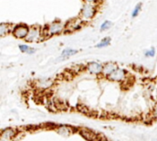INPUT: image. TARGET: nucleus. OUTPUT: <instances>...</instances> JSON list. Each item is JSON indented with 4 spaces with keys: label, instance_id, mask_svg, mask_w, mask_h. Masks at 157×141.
Returning <instances> with one entry per match:
<instances>
[{
    "label": "nucleus",
    "instance_id": "obj_1",
    "mask_svg": "<svg viewBox=\"0 0 157 141\" xmlns=\"http://www.w3.org/2000/svg\"><path fill=\"white\" fill-rule=\"evenodd\" d=\"M29 29L25 25H19L15 27L13 29V35L16 38H25L29 34Z\"/></svg>",
    "mask_w": 157,
    "mask_h": 141
},
{
    "label": "nucleus",
    "instance_id": "obj_2",
    "mask_svg": "<svg viewBox=\"0 0 157 141\" xmlns=\"http://www.w3.org/2000/svg\"><path fill=\"white\" fill-rule=\"evenodd\" d=\"M41 38L40 29L37 27H33L31 29H29V34L25 38V40L29 42H36L39 41Z\"/></svg>",
    "mask_w": 157,
    "mask_h": 141
},
{
    "label": "nucleus",
    "instance_id": "obj_3",
    "mask_svg": "<svg viewBox=\"0 0 157 141\" xmlns=\"http://www.w3.org/2000/svg\"><path fill=\"white\" fill-rule=\"evenodd\" d=\"M95 12V8L91 4H85L81 10V15H82L83 18L86 19H90L93 18Z\"/></svg>",
    "mask_w": 157,
    "mask_h": 141
},
{
    "label": "nucleus",
    "instance_id": "obj_4",
    "mask_svg": "<svg viewBox=\"0 0 157 141\" xmlns=\"http://www.w3.org/2000/svg\"><path fill=\"white\" fill-rule=\"evenodd\" d=\"M125 74L126 73L124 72V70L117 68L114 72H112L111 74L108 75V78L114 82H120L125 78Z\"/></svg>",
    "mask_w": 157,
    "mask_h": 141
},
{
    "label": "nucleus",
    "instance_id": "obj_5",
    "mask_svg": "<svg viewBox=\"0 0 157 141\" xmlns=\"http://www.w3.org/2000/svg\"><path fill=\"white\" fill-rule=\"evenodd\" d=\"M63 29H64V25L62 24L61 22H54L48 27V34L50 35L58 34L63 31Z\"/></svg>",
    "mask_w": 157,
    "mask_h": 141
},
{
    "label": "nucleus",
    "instance_id": "obj_6",
    "mask_svg": "<svg viewBox=\"0 0 157 141\" xmlns=\"http://www.w3.org/2000/svg\"><path fill=\"white\" fill-rule=\"evenodd\" d=\"M88 69L91 74H98L103 72L104 67L97 62H91L88 65Z\"/></svg>",
    "mask_w": 157,
    "mask_h": 141
},
{
    "label": "nucleus",
    "instance_id": "obj_7",
    "mask_svg": "<svg viewBox=\"0 0 157 141\" xmlns=\"http://www.w3.org/2000/svg\"><path fill=\"white\" fill-rule=\"evenodd\" d=\"M15 135V132L12 129H5L4 130L1 134V140H9Z\"/></svg>",
    "mask_w": 157,
    "mask_h": 141
},
{
    "label": "nucleus",
    "instance_id": "obj_8",
    "mask_svg": "<svg viewBox=\"0 0 157 141\" xmlns=\"http://www.w3.org/2000/svg\"><path fill=\"white\" fill-rule=\"evenodd\" d=\"M117 68V66L115 64H114V63H107V65L104 67L103 72H104V74L108 76V75L111 74L112 72H114Z\"/></svg>",
    "mask_w": 157,
    "mask_h": 141
},
{
    "label": "nucleus",
    "instance_id": "obj_9",
    "mask_svg": "<svg viewBox=\"0 0 157 141\" xmlns=\"http://www.w3.org/2000/svg\"><path fill=\"white\" fill-rule=\"evenodd\" d=\"M77 53V50L71 49V48H66V49H64V50L62 51L61 57L62 60L66 59V58H68V57L72 56V55H75Z\"/></svg>",
    "mask_w": 157,
    "mask_h": 141
},
{
    "label": "nucleus",
    "instance_id": "obj_10",
    "mask_svg": "<svg viewBox=\"0 0 157 141\" xmlns=\"http://www.w3.org/2000/svg\"><path fill=\"white\" fill-rule=\"evenodd\" d=\"M19 49L21 52L28 53V54H33L35 52V49L33 48H30L29 46L26 45H19Z\"/></svg>",
    "mask_w": 157,
    "mask_h": 141
},
{
    "label": "nucleus",
    "instance_id": "obj_11",
    "mask_svg": "<svg viewBox=\"0 0 157 141\" xmlns=\"http://www.w3.org/2000/svg\"><path fill=\"white\" fill-rule=\"evenodd\" d=\"M81 135L87 140H94V139H96L94 134L93 133H91V132L88 131V130H82Z\"/></svg>",
    "mask_w": 157,
    "mask_h": 141
},
{
    "label": "nucleus",
    "instance_id": "obj_12",
    "mask_svg": "<svg viewBox=\"0 0 157 141\" xmlns=\"http://www.w3.org/2000/svg\"><path fill=\"white\" fill-rule=\"evenodd\" d=\"M110 43V38H105L103 40L99 42V43L96 45L97 48H104V47H107V45H109Z\"/></svg>",
    "mask_w": 157,
    "mask_h": 141
},
{
    "label": "nucleus",
    "instance_id": "obj_13",
    "mask_svg": "<svg viewBox=\"0 0 157 141\" xmlns=\"http://www.w3.org/2000/svg\"><path fill=\"white\" fill-rule=\"evenodd\" d=\"M9 29V25L7 24H4V23H2L1 25H0V35L4 36L5 34L8 33Z\"/></svg>",
    "mask_w": 157,
    "mask_h": 141
},
{
    "label": "nucleus",
    "instance_id": "obj_14",
    "mask_svg": "<svg viewBox=\"0 0 157 141\" xmlns=\"http://www.w3.org/2000/svg\"><path fill=\"white\" fill-rule=\"evenodd\" d=\"M57 133H58L59 134H61V135H62V136H68V134H70L69 129L65 127H59L58 130H57Z\"/></svg>",
    "mask_w": 157,
    "mask_h": 141
},
{
    "label": "nucleus",
    "instance_id": "obj_15",
    "mask_svg": "<svg viewBox=\"0 0 157 141\" xmlns=\"http://www.w3.org/2000/svg\"><path fill=\"white\" fill-rule=\"evenodd\" d=\"M141 8H142V3H138L137 5L135 6L134 9H133V12H132V17L133 18H135L139 15V12L141 10Z\"/></svg>",
    "mask_w": 157,
    "mask_h": 141
},
{
    "label": "nucleus",
    "instance_id": "obj_16",
    "mask_svg": "<svg viewBox=\"0 0 157 141\" xmlns=\"http://www.w3.org/2000/svg\"><path fill=\"white\" fill-rule=\"evenodd\" d=\"M111 25H112L111 22H110V21H105V22L101 25L100 29H101L102 31H104V30H107V29H110Z\"/></svg>",
    "mask_w": 157,
    "mask_h": 141
},
{
    "label": "nucleus",
    "instance_id": "obj_17",
    "mask_svg": "<svg viewBox=\"0 0 157 141\" xmlns=\"http://www.w3.org/2000/svg\"><path fill=\"white\" fill-rule=\"evenodd\" d=\"M156 54V50L154 48H152L150 50L147 51L145 52V55L146 57H153Z\"/></svg>",
    "mask_w": 157,
    "mask_h": 141
},
{
    "label": "nucleus",
    "instance_id": "obj_18",
    "mask_svg": "<svg viewBox=\"0 0 157 141\" xmlns=\"http://www.w3.org/2000/svg\"><path fill=\"white\" fill-rule=\"evenodd\" d=\"M84 1L88 2V3H94V2H96L97 0H84Z\"/></svg>",
    "mask_w": 157,
    "mask_h": 141
}]
</instances>
